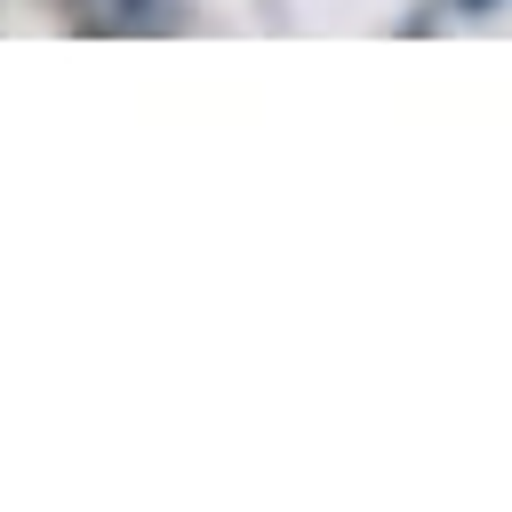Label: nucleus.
Here are the masks:
<instances>
[{
	"label": "nucleus",
	"instance_id": "obj_1",
	"mask_svg": "<svg viewBox=\"0 0 512 512\" xmlns=\"http://www.w3.org/2000/svg\"><path fill=\"white\" fill-rule=\"evenodd\" d=\"M80 32H176L184 24V0H72Z\"/></svg>",
	"mask_w": 512,
	"mask_h": 512
},
{
	"label": "nucleus",
	"instance_id": "obj_2",
	"mask_svg": "<svg viewBox=\"0 0 512 512\" xmlns=\"http://www.w3.org/2000/svg\"><path fill=\"white\" fill-rule=\"evenodd\" d=\"M456 8H464V16H488V8H504V0H456Z\"/></svg>",
	"mask_w": 512,
	"mask_h": 512
}]
</instances>
